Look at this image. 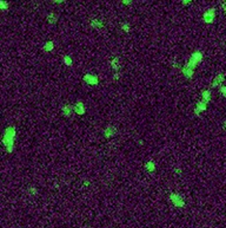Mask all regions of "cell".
<instances>
[{"label": "cell", "instance_id": "24", "mask_svg": "<svg viewBox=\"0 0 226 228\" xmlns=\"http://www.w3.org/2000/svg\"><path fill=\"white\" fill-rule=\"evenodd\" d=\"M222 10L225 11V13H226V1L225 3H222Z\"/></svg>", "mask_w": 226, "mask_h": 228}, {"label": "cell", "instance_id": "15", "mask_svg": "<svg viewBox=\"0 0 226 228\" xmlns=\"http://www.w3.org/2000/svg\"><path fill=\"white\" fill-rule=\"evenodd\" d=\"M91 25L93 26V27H96V29H101V27H104V23L103 21H99V20H92L91 21Z\"/></svg>", "mask_w": 226, "mask_h": 228}, {"label": "cell", "instance_id": "21", "mask_svg": "<svg viewBox=\"0 0 226 228\" xmlns=\"http://www.w3.org/2000/svg\"><path fill=\"white\" fill-rule=\"evenodd\" d=\"M28 190H30V194H31V195H35V194H37V189H35V188H30Z\"/></svg>", "mask_w": 226, "mask_h": 228}, {"label": "cell", "instance_id": "10", "mask_svg": "<svg viewBox=\"0 0 226 228\" xmlns=\"http://www.w3.org/2000/svg\"><path fill=\"white\" fill-rule=\"evenodd\" d=\"M61 111H62V115L65 117H69L73 114V111H74V106H72V105H65V106H62Z\"/></svg>", "mask_w": 226, "mask_h": 228}, {"label": "cell", "instance_id": "19", "mask_svg": "<svg viewBox=\"0 0 226 228\" xmlns=\"http://www.w3.org/2000/svg\"><path fill=\"white\" fill-rule=\"evenodd\" d=\"M0 9H1V10H7L9 9V4L6 1H0Z\"/></svg>", "mask_w": 226, "mask_h": 228}, {"label": "cell", "instance_id": "2", "mask_svg": "<svg viewBox=\"0 0 226 228\" xmlns=\"http://www.w3.org/2000/svg\"><path fill=\"white\" fill-rule=\"evenodd\" d=\"M201 60H203V53H201L200 51H194V52L191 54L188 61H187L185 65H186L187 67L194 70V69L201 63Z\"/></svg>", "mask_w": 226, "mask_h": 228}, {"label": "cell", "instance_id": "14", "mask_svg": "<svg viewBox=\"0 0 226 228\" xmlns=\"http://www.w3.org/2000/svg\"><path fill=\"white\" fill-rule=\"evenodd\" d=\"M57 20H58V17H57L54 13H50V14L47 16V21H48L50 24H54Z\"/></svg>", "mask_w": 226, "mask_h": 228}, {"label": "cell", "instance_id": "12", "mask_svg": "<svg viewBox=\"0 0 226 228\" xmlns=\"http://www.w3.org/2000/svg\"><path fill=\"white\" fill-rule=\"evenodd\" d=\"M145 168H146V170H147V172L153 173V172L156 170V164H154V162H153V161H148V162L145 164Z\"/></svg>", "mask_w": 226, "mask_h": 228}, {"label": "cell", "instance_id": "25", "mask_svg": "<svg viewBox=\"0 0 226 228\" xmlns=\"http://www.w3.org/2000/svg\"><path fill=\"white\" fill-rule=\"evenodd\" d=\"M123 3H124V5H131L132 1H127V0H125V1H123Z\"/></svg>", "mask_w": 226, "mask_h": 228}, {"label": "cell", "instance_id": "22", "mask_svg": "<svg viewBox=\"0 0 226 228\" xmlns=\"http://www.w3.org/2000/svg\"><path fill=\"white\" fill-rule=\"evenodd\" d=\"M191 3H192V1H187V0H185V1H183V5H185V6H187V5H188V6H190V5H191Z\"/></svg>", "mask_w": 226, "mask_h": 228}, {"label": "cell", "instance_id": "11", "mask_svg": "<svg viewBox=\"0 0 226 228\" xmlns=\"http://www.w3.org/2000/svg\"><path fill=\"white\" fill-rule=\"evenodd\" d=\"M120 59L119 58H113L112 60H111V65H112V69L114 70V71H119V69H120Z\"/></svg>", "mask_w": 226, "mask_h": 228}, {"label": "cell", "instance_id": "9", "mask_svg": "<svg viewBox=\"0 0 226 228\" xmlns=\"http://www.w3.org/2000/svg\"><path fill=\"white\" fill-rule=\"evenodd\" d=\"M117 132V130H115V128L114 127H112V125H107L106 127V129L104 130V135H105V137L106 138H110V137H112V136H114V134Z\"/></svg>", "mask_w": 226, "mask_h": 228}, {"label": "cell", "instance_id": "18", "mask_svg": "<svg viewBox=\"0 0 226 228\" xmlns=\"http://www.w3.org/2000/svg\"><path fill=\"white\" fill-rule=\"evenodd\" d=\"M64 63H65L66 65L71 66V65H72V59H71V57H68V56H65V57H64Z\"/></svg>", "mask_w": 226, "mask_h": 228}, {"label": "cell", "instance_id": "20", "mask_svg": "<svg viewBox=\"0 0 226 228\" xmlns=\"http://www.w3.org/2000/svg\"><path fill=\"white\" fill-rule=\"evenodd\" d=\"M219 89H220V94H221V96L226 97V85H221Z\"/></svg>", "mask_w": 226, "mask_h": 228}, {"label": "cell", "instance_id": "26", "mask_svg": "<svg viewBox=\"0 0 226 228\" xmlns=\"http://www.w3.org/2000/svg\"><path fill=\"white\" fill-rule=\"evenodd\" d=\"M224 129H225V130H226V122H225V123H224Z\"/></svg>", "mask_w": 226, "mask_h": 228}, {"label": "cell", "instance_id": "17", "mask_svg": "<svg viewBox=\"0 0 226 228\" xmlns=\"http://www.w3.org/2000/svg\"><path fill=\"white\" fill-rule=\"evenodd\" d=\"M120 27H121V30L125 31V32H130V30H131V25H130L128 23H123V24L120 25Z\"/></svg>", "mask_w": 226, "mask_h": 228}, {"label": "cell", "instance_id": "7", "mask_svg": "<svg viewBox=\"0 0 226 228\" xmlns=\"http://www.w3.org/2000/svg\"><path fill=\"white\" fill-rule=\"evenodd\" d=\"M207 103H208V102H206V101H204V99L199 101V102L197 103V105H196L194 114H196V115H199L201 111H205L206 108H207Z\"/></svg>", "mask_w": 226, "mask_h": 228}, {"label": "cell", "instance_id": "5", "mask_svg": "<svg viewBox=\"0 0 226 228\" xmlns=\"http://www.w3.org/2000/svg\"><path fill=\"white\" fill-rule=\"evenodd\" d=\"M83 79H84L87 84H90V85H97V84H98V82H99L98 76H97V74H92V73H87V74H85L84 77H83Z\"/></svg>", "mask_w": 226, "mask_h": 228}, {"label": "cell", "instance_id": "4", "mask_svg": "<svg viewBox=\"0 0 226 228\" xmlns=\"http://www.w3.org/2000/svg\"><path fill=\"white\" fill-rule=\"evenodd\" d=\"M203 19H204L205 23H208V24L213 23L214 19H215V10H214L213 7L206 10L205 13H204V16H203Z\"/></svg>", "mask_w": 226, "mask_h": 228}, {"label": "cell", "instance_id": "3", "mask_svg": "<svg viewBox=\"0 0 226 228\" xmlns=\"http://www.w3.org/2000/svg\"><path fill=\"white\" fill-rule=\"evenodd\" d=\"M170 200L172 201V203L176 207H184L185 206V201L181 196H179V194L177 193H171L170 194Z\"/></svg>", "mask_w": 226, "mask_h": 228}, {"label": "cell", "instance_id": "8", "mask_svg": "<svg viewBox=\"0 0 226 228\" xmlns=\"http://www.w3.org/2000/svg\"><path fill=\"white\" fill-rule=\"evenodd\" d=\"M74 112L78 115H84L85 114V104L83 102H78L74 105Z\"/></svg>", "mask_w": 226, "mask_h": 228}, {"label": "cell", "instance_id": "16", "mask_svg": "<svg viewBox=\"0 0 226 228\" xmlns=\"http://www.w3.org/2000/svg\"><path fill=\"white\" fill-rule=\"evenodd\" d=\"M53 47H54V44H53V41H47L46 44H45V46H44V50L45 51H52L53 50Z\"/></svg>", "mask_w": 226, "mask_h": 228}, {"label": "cell", "instance_id": "13", "mask_svg": "<svg viewBox=\"0 0 226 228\" xmlns=\"http://www.w3.org/2000/svg\"><path fill=\"white\" fill-rule=\"evenodd\" d=\"M201 99H204V101H206V102H210V99H211V91L210 90H204L203 92H201Z\"/></svg>", "mask_w": 226, "mask_h": 228}, {"label": "cell", "instance_id": "1", "mask_svg": "<svg viewBox=\"0 0 226 228\" xmlns=\"http://www.w3.org/2000/svg\"><path fill=\"white\" fill-rule=\"evenodd\" d=\"M14 137H16V128L14 127H7L4 132L3 143L6 147L7 153H12L14 147Z\"/></svg>", "mask_w": 226, "mask_h": 228}, {"label": "cell", "instance_id": "6", "mask_svg": "<svg viewBox=\"0 0 226 228\" xmlns=\"http://www.w3.org/2000/svg\"><path fill=\"white\" fill-rule=\"evenodd\" d=\"M224 81H225V74H224V73H218V74H215V77L213 78L212 86H213V88H215V86H221V85H224V84H222Z\"/></svg>", "mask_w": 226, "mask_h": 228}, {"label": "cell", "instance_id": "23", "mask_svg": "<svg viewBox=\"0 0 226 228\" xmlns=\"http://www.w3.org/2000/svg\"><path fill=\"white\" fill-rule=\"evenodd\" d=\"M119 77H120V73H115V74H114V81H118Z\"/></svg>", "mask_w": 226, "mask_h": 228}]
</instances>
